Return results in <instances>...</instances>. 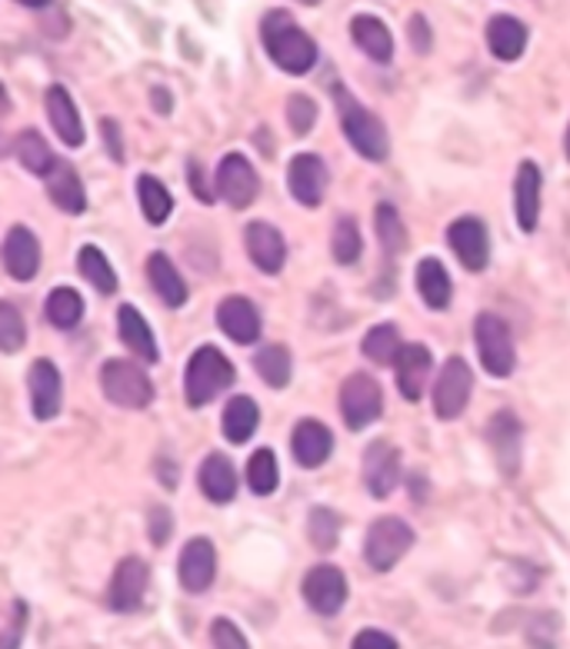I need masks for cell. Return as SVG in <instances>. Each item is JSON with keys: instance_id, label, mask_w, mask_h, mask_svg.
<instances>
[{"instance_id": "45", "label": "cell", "mask_w": 570, "mask_h": 649, "mask_svg": "<svg viewBox=\"0 0 570 649\" xmlns=\"http://www.w3.org/2000/svg\"><path fill=\"white\" fill-rule=\"evenodd\" d=\"M211 639H214V649H251V642L244 639V632L231 619H214Z\"/></svg>"}, {"instance_id": "52", "label": "cell", "mask_w": 570, "mask_h": 649, "mask_svg": "<svg viewBox=\"0 0 570 649\" xmlns=\"http://www.w3.org/2000/svg\"><path fill=\"white\" fill-rule=\"evenodd\" d=\"M563 153H567V160H570V127H567V137H563Z\"/></svg>"}, {"instance_id": "9", "label": "cell", "mask_w": 570, "mask_h": 649, "mask_svg": "<svg viewBox=\"0 0 570 649\" xmlns=\"http://www.w3.org/2000/svg\"><path fill=\"white\" fill-rule=\"evenodd\" d=\"M471 390H474V373L471 366L461 360V357H451L434 383V413L441 419H457L464 409H467V400H471Z\"/></svg>"}, {"instance_id": "31", "label": "cell", "mask_w": 570, "mask_h": 649, "mask_svg": "<svg viewBox=\"0 0 570 649\" xmlns=\"http://www.w3.org/2000/svg\"><path fill=\"white\" fill-rule=\"evenodd\" d=\"M418 294L431 310H447L454 284H451V274L444 270V264L437 257H428V260L418 264Z\"/></svg>"}, {"instance_id": "5", "label": "cell", "mask_w": 570, "mask_h": 649, "mask_svg": "<svg viewBox=\"0 0 570 649\" xmlns=\"http://www.w3.org/2000/svg\"><path fill=\"white\" fill-rule=\"evenodd\" d=\"M474 343H477L481 363L490 376L504 380L514 373V366H517L514 337H510V327L497 313H481L474 320Z\"/></svg>"}, {"instance_id": "40", "label": "cell", "mask_w": 570, "mask_h": 649, "mask_svg": "<svg viewBox=\"0 0 570 649\" xmlns=\"http://www.w3.org/2000/svg\"><path fill=\"white\" fill-rule=\"evenodd\" d=\"M281 483V474H277V457L274 450H257L251 460H247V487L257 493V497H271Z\"/></svg>"}, {"instance_id": "17", "label": "cell", "mask_w": 570, "mask_h": 649, "mask_svg": "<svg viewBox=\"0 0 570 649\" xmlns=\"http://www.w3.org/2000/svg\"><path fill=\"white\" fill-rule=\"evenodd\" d=\"M287 190L300 206H317L327 190V167L314 153H297L287 167Z\"/></svg>"}, {"instance_id": "46", "label": "cell", "mask_w": 570, "mask_h": 649, "mask_svg": "<svg viewBox=\"0 0 570 649\" xmlns=\"http://www.w3.org/2000/svg\"><path fill=\"white\" fill-rule=\"evenodd\" d=\"M147 533H150V543H157V546H163V543L170 540V533H173V517H170L167 507H154V510H150Z\"/></svg>"}, {"instance_id": "33", "label": "cell", "mask_w": 570, "mask_h": 649, "mask_svg": "<svg viewBox=\"0 0 570 649\" xmlns=\"http://www.w3.org/2000/svg\"><path fill=\"white\" fill-rule=\"evenodd\" d=\"M137 196H140V210L147 216V224H154V227L167 224V216L173 213V196L157 177L140 173L137 177Z\"/></svg>"}, {"instance_id": "6", "label": "cell", "mask_w": 570, "mask_h": 649, "mask_svg": "<svg viewBox=\"0 0 570 649\" xmlns=\"http://www.w3.org/2000/svg\"><path fill=\"white\" fill-rule=\"evenodd\" d=\"M101 390L110 403L124 409H144L154 400L150 376L130 360H107L101 366Z\"/></svg>"}, {"instance_id": "26", "label": "cell", "mask_w": 570, "mask_h": 649, "mask_svg": "<svg viewBox=\"0 0 570 649\" xmlns=\"http://www.w3.org/2000/svg\"><path fill=\"white\" fill-rule=\"evenodd\" d=\"M350 38L353 44L377 64H388L394 57V34L388 31V24L380 18H370V14H357L350 21Z\"/></svg>"}, {"instance_id": "16", "label": "cell", "mask_w": 570, "mask_h": 649, "mask_svg": "<svg viewBox=\"0 0 570 649\" xmlns=\"http://www.w3.org/2000/svg\"><path fill=\"white\" fill-rule=\"evenodd\" d=\"M244 247H247L251 264H254L261 274H281L284 264H287V244H284L281 231L271 227V224H264V221L247 224V231H244Z\"/></svg>"}, {"instance_id": "21", "label": "cell", "mask_w": 570, "mask_h": 649, "mask_svg": "<svg viewBox=\"0 0 570 649\" xmlns=\"http://www.w3.org/2000/svg\"><path fill=\"white\" fill-rule=\"evenodd\" d=\"M431 366H434V357L424 343H404L398 363H394V373H398V390L404 400L418 403L424 396V386H428V376H431Z\"/></svg>"}, {"instance_id": "13", "label": "cell", "mask_w": 570, "mask_h": 649, "mask_svg": "<svg viewBox=\"0 0 570 649\" xmlns=\"http://www.w3.org/2000/svg\"><path fill=\"white\" fill-rule=\"evenodd\" d=\"M447 244L471 274H477L490 264V237L477 216H461V221H454L447 227Z\"/></svg>"}, {"instance_id": "3", "label": "cell", "mask_w": 570, "mask_h": 649, "mask_svg": "<svg viewBox=\"0 0 570 649\" xmlns=\"http://www.w3.org/2000/svg\"><path fill=\"white\" fill-rule=\"evenodd\" d=\"M337 107H340V130L344 137L350 140V147L363 157V160H388L391 153V137L384 130V124H380L370 110H363L350 94H337Z\"/></svg>"}, {"instance_id": "44", "label": "cell", "mask_w": 570, "mask_h": 649, "mask_svg": "<svg viewBox=\"0 0 570 649\" xmlns=\"http://www.w3.org/2000/svg\"><path fill=\"white\" fill-rule=\"evenodd\" d=\"M314 120H317V104H314V97L294 94V97L287 100V124H291L294 137H307L310 127H314Z\"/></svg>"}, {"instance_id": "42", "label": "cell", "mask_w": 570, "mask_h": 649, "mask_svg": "<svg viewBox=\"0 0 570 649\" xmlns=\"http://www.w3.org/2000/svg\"><path fill=\"white\" fill-rule=\"evenodd\" d=\"M307 536L317 550H334L340 540V517L327 507H314L307 517Z\"/></svg>"}, {"instance_id": "49", "label": "cell", "mask_w": 570, "mask_h": 649, "mask_svg": "<svg viewBox=\"0 0 570 649\" xmlns=\"http://www.w3.org/2000/svg\"><path fill=\"white\" fill-rule=\"evenodd\" d=\"M101 134H104V143H107V150H110V157L117 160V163H124V140H120V127H117V120H101Z\"/></svg>"}, {"instance_id": "39", "label": "cell", "mask_w": 570, "mask_h": 649, "mask_svg": "<svg viewBox=\"0 0 570 649\" xmlns=\"http://www.w3.org/2000/svg\"><path fill=\"white\" fill-rule=\"evenodd\" d=\"M363 251V241H360V231H357V221L353 216H340V221L334 224V234H330V254L340 267H350L357 264Z\"/></svg>"}, {"instance_id": "47", "label": "cell", "mask_w": 570, "mask_h": 649, "mask_svg": "<svg viewBox=\"0 0 570 649\" xmlns=\"http://www.w3.org/2000/svg\"><path fill=\"white\" fill-rule=\"evenodd\" d=\"M28 603L24 599H14V609H11V623H8V639H4V649H18L21 646V636H24V626H28Z\"/></svg>"}, {"instance_id": "1", "label": "cell", "mask_w": 570, "mask_h": 649, "mask_svg": "<svg viewBox=\"0 0 570 649\" xmlns=\"http://www.w3.org/2000/svg\"><path fill=\"white\" fill-rule=\"evenodd\" d=\"M261 38L271 54V61L284 74H307L317 64V44L291 21L287 11H267L261 21Z\"/></svg>"}, {"instance_id": "43", "label": "cell", "mask_w": 570, "mask_h": 649, "mask_svg": "<svg viewBox=\"0 0 570 649\" xmlns=\"http://www.w3.org/2000/svg\"><path fill=\"white\" fill-rule=\"evenodd\" d=\"M28 340V327L21 320V310L14 304H0V350L18 353Z\"/></svg>"}, {"instance_id": "35", "label": "cell", "mask_w": 570, "mask_h": 649, "mask_svg": "<svg viewBox=\"0 0 570 649\" xmlns=\"http://www.w3.org/2000/svg\"><path fill=\"white\" fill-rule=\"evenodd\" d=\"M401 350H404V343H401V330L394 323H380V327L367 330V337H363V357L380 366L398 363Z\"/></svg>"}, {"instance_id": "14", "label": "cell", "mask_w": 570, "mask_h": 649, "mask_svg": "<svg viewBox=\"0 0 570 649\" xmlns=\"http://www.w3.org/2000/svg\"><path fill=\"white\" fill-rule=\"evenodd\" d=\"M261 190L257 170L251 167V160L244 153H228L218 163V193L231 203V206H251L254 196Z\"/></svg>"}, {"instance_id": "48", "label": "cell", "mask_w": 570, "mask_h": 649, "mask_svg": "<svg viewBox=\"0 0 570 649\" xmlns=\"http://www.w3.org/2000/svg\"><path fill=\"white\" fill-rule=\"evenodd\" d=\"M350 649H398V639L384 629H360L350 642Z\"/></svg>"}, {"instance_id": "51", "label": "cell", "mask_w": 570, "mask_h": 649, "mask_svg": "<svg viewBox=\"0 0 570 649\" xmlns=\"http://www.w3.org/2000/svg\"><path fill=\"white\" fill-rule=\"evenodd\" d=\"M150 97H154V110H157V114H170V94H167L163 87H154Z\"/></svg>"}, {"instance_id": "34", "label": "cell", "mask_w": 570, "mask_h": 649, "mask_svg": "<svg viewBox=\"0 0 570 649\" xmlns=\"http://www.w3.org/2000/svg\"><path fill=\"white\" fill-rule=\"evenodd\" d=\"M14 153H18L21 167H24V170H31L34 177H51V173H54V167H57V160H54V153H51L48 140H44L38 130H24V134L14 140Z\"/></svg>"}, {"instance_id": "12", "label": "cell", "mask_w": 570, "mask_h": 649, "mask_svg": "<svg viewBox=\"0 0 570 649\" xmlns=\"http://www.w3.org/2000/svg\"><path fill=\"white\" fill-rule=\"evenodd\" d=\"M304 599L314 613L320 616H334L340 613V606L347 603V576L330 566V563H320L314 566L307 576H304Z\"/></svg>"}, {"instance_id": "32", "label": "cell", "mask_w": 570, "mask_h": 649, "mask_svg": "<svg viewBox=\"0 0 570 649\" xmlns=\"http://www.w3.org/2000/svg\"><path fill=\"white\" fill-rule=\"evenodd\" d=\"M224 437L231 444H247L257 426H261V409L251 396H234L228 406H224Z\"/></svg>"}, {"instance_id": "11", "label": "cell", "mask_w": 570, "mask_h": 649, "mask_svg": "<svg viewBox=\"0 0 570 649\" xmlns=\"http://www.w3.org/2000/svg\"><path fill=\"white\" fill-rule=\"evenodd\" d=\"M177 576H180V586L187 593H204L214 576H218V550L211 540L204 536H194L183 550H180V560H177Z\"/></svg>"}, {"instance_id": "25", "label": "cell", "mask_w": 570, "mask_h": 649, "mask_svg": "<svg viewBox=\"0 0 570 649\" xmlns=\"http://www.w3.org/2000/svg\"><path fill=\"white\" fill-rule=\"evenodd\" d=\"M117 330H120L124 347H127L140 363H157V360H160L154 330H150V323L144 320V313H140L137 307L124 304V307L117 310Z\"/></svg>"}, {"instance_id": "41", "label": "cell", "mask_w": 570, "mask_h": 649, "mask_svg": "<svg viewBox=\"0 0 570 649\" xmlns=\"http://www.w3.org/2000/svg\"><path fill=\"white\" fill-rule=\"evenodd\" d=\"M377 241L384 244L388 254H398L408 247V234H404V221L401 213L391 203H380L377 206Z\"/></svg>"}, {"instance_id": "36", "label": "cell", "mask_w": 570, "mask_h": 649, "mask_svg": "<svg viewBox=\"0 0 570 649\" xmlns=\"http://www.w3.org/2000/svg\"><path fill=\"white\" fill-rule=\"evenodd\" d=\"M77 270H81V277L97 290V294H117V274H114V267L107 264V257L94 247V244H87V247H81V254H77Z\"/></svg>"}, {"instance_id": "29", "label": "cell", "mask_w": 570, "mask_h": 649, "mask_svg": "<svg viewBox=\"0 0 570 649\" xmlns=\"http://www.w3.org/2000/svg\"><path fill=\"white\" fill-rule=\"evenodd\" d=\"M147 277H150L157 297H160L170 310H177V307L187 304V284H183V277L177 274V267L170 264L167 254L157 251V254L147 257Z\"/></svg>"}, {"instance_id": "37", "label": "cell", "mask_w": 570, "mask_h": 649, "mask_svg": "<svg viewBox=\"0 0 570 649\" xmlns=\"http://www.w3.org/2000/svg\"><path fill=\"white\" fill-rule=\"evenodd\" d=\"M254 366H257V373H261V380H264L267 386L284 390V386L291 383V373H294V357H291L287 347L271 343V347H264V350L254 357Z\"/></svg>"}, {"instance_id": "22", "label": "cell", "mask_w": 570, "mask_h": 649, "mask_svg": "<svg viewBox=\"0 0 570 649\" xmlns=\"http://www.w3.org/2000/svg\"><path fill=\"white\" fill-rule=\"evenodd\" d=\"M291 450H294V460L304 470H314V467L327 464V457L334 450V433L320 419H300L297 429H294Z\"/></svg>"}, {"instance_id": "27", "label": "cell", "mask_w": 570, "mask_h": 649, "mask_svg": "<svg viewBox=\"0 0 570 649\" xmlns=\"http://www.w3.org/2000/svg\"><path fill=\"white\" fill-rule=\"evenodd\" d=\"M487 47L497 61H517L527 47V28L510 18V14H497L487 21Z\"/></svg>"}, {"instance_id": "24", "label": "cell", "mask_w": 570, "mask_h": 649, "mask_svg": "<svg viewBox=\"0 0 570 649\" xmlns=\"http://www.w3.org/2000/svg\"><path fill=\"white\" fill-rule=\"evenodd\" d=\"M44 107H48V117H51V124H54L57 137H61L67 147H81L87 134H84L81 110H77V104H74L71 91H67V87H61V84L48 87V100H44Z\"/></svg>"}, {"instance_id": "10", "label": "cell", "mask_w": 570, "mask_h": 649, "mask_svg": "<svg viewBox=\"0 0 570 649\" xmlns=\"http://www.w3.org/2000/svg\"><path fill=\"white\" fill-rule=\"evenodd\" d=\"M150 583V570L140 556H127L117 563L114 576H110V589H107V606L114 613H134L144 603Z\"/></svg>"}, {"instance_id": "19", "label": "cell", "mask_w": 570, "mask_h": 649, "mask_svg": "<svg viewBox=\"0 0 570 649\" xmlns=\"http://www.w3.org/2000/svg\"><path fill=\"white\" fill-rule=\"evenodd\" d=\"M540 187H543L540 167L534 160H524L517 167V180H514V210H517V224H520L524 234L537 231V221H540Z\"/></svg>"}, {"instance_id": "8", "label": "cell", "mask_w": 570, "mask_h": 649, "mask_svg": "<svg viewBox=\"0 0 570 649\" xmlns=\"http://www.w3.org/2000/svg\"><path fill=\"white\" fill-rule=\"evenodd\" d=\"M401 483V450L391 440H373L363 450V487L373 500H388Z\"/></svg>"}, {"instance_id": "15", "label": "cell", "mask_w": 570, "mask_h": 649, "mask_svg": "<svg viewBox=\"0 0 570 649\" xmlns=\"http://www.w3.org/2000/svg\"><path fill=\"white\" fill-rule=\"evenodd\" d=\"M28 386H31V409L41 423L54 419L61 413L64 403V380L61 370L51 360H34L31 373H28Z\"/></svg>"}, {"instance_id": "30", "label": "cell", "mask_w": 570, "mask_h": 649, "mask_svg": "<svg viewBox=\"0 0 570 649\" xmlns=\"http://www.w3.org/2000/svg\"><path fill=\"white\" fill-rule=\"evenodd\" d=\"M48 193L51 200L64 210V213H84L87 210V190L77 177V170L71 163H57L54 173L48 177Z\"/></svg>"}, {"instance_id": "50", "label": "cell", "mask_w": 570, "mask_h": 649, "mask_svg": "<svg viewBox=\"0 0 570 649\" xmlns=\"http://www.w3.org/2000/svg\"><path fill=\"white\" fill-rule=\"evenodd\" d=\"M411 44H414L418 54H428L431 51V28H428V21L421 14L411 18Z\"/></svg>"}, {"instance_id": "7", "label": "cell", "mask_w": 570, "mask_h": 649, "mask_svg": "<svg viewBox=\"0 0 570 649\" xmlns=\"http://www.w3.org/2000/svg\"><path fill=\"white\" fill-rule=\"evenodd\" d=\"M380 409H384L380 383L367 373H350L340 386V416H344L347 429L370 426L380 416Z\"/></svg>"}, {"instance_id": "23", "label": "cell", "mask_w": 570, "mask_h": 649, "mask_svg": "<svg viewBox=\"0 0 570 649\" xmlns=\"http://www.w3.org/2000/svg\"><path fill=\"white\" fill-rule=\"evenodd\" d=\"M218 323L241 347H247V343H254L261 337V310L247 297H228L218 307Z\"/></svg>"}, {"instance_id": "28", "label": "cell", "mask_w": 570, "mask_h": 649, "mask_svg": "<svg viewBox=\"0 0 570 649\" xmlns=\"http://www.w3.org/2000/svg\"><path fill=\"white\" fill-rule=\"evenodd\" d=\"M201 490L211 503H231L238 497V470L224 454H211L201 464Z\"/></svg>"}, {"instance_id": "38", "label": "cell", "mask_w": 570, "mask_h": 649, "mask_svg": "<svg viewBox=\"0 0 570 649\" xmlns=\"http://www.w3.org/2000/svg\"><path fill=\"white\" fill-rule=\"evenodd\" d=\"M81 317H84V300H81L77 290H71V287L51 290V297H48V320H51L54 327L71 330V327L81 323Z\"/></svg>"}, {"instance_id": "4", "label": "cell", "mask_w": 570, "mask_h": 649, "mask_svg": "<svg viewBox=\"0 0 570 649\" xmlns=\"http://www.w3.org/2000/svg\"><path fill=\"white\" fill-rule=\"evenodd\" d=\"M414 546V530L401 517H380L363 536V560L373 573H391Z\"/></svg>"}, {"instance_id": "2", "label": "cell", "mask_w": 570, "mask_h": 649, "mask_svg": "<svg viewBox=\"0 0 570 649\" xmlns=\"http://www.w3.org/2000/svg\"><path fill=\"white\" fill-rule=\"evenodd\" d=\"M234 383V363L218 347H198L187 360L183 373V396L190 406H208Z\"/></svg>"}, {"instance_id": "18", "label": "cell", "mask_w": 570, "mask_h": 649, "mask_svg": "<svg viewBox=\"0 0 570 649\" xmlns=\"http://www.w3.org/2000/svg\"><path fill=\"white\" fill-rule=\"evenodd\" d=\"M487 440H490V450L497 457L500 474L514 480L520 470V423H517V416L507 409L494 413V419L487 426Z\"/></svg>"}, {"instance_id": "20", "label": "cell", "mask_w": 570, "mask_h": 649, "mask_svg": "<svg viewBox=\"0 0 570 649\" xmlns=\"http://www.w3.org/2000/svg\"><path fill=\"white\" fill-rule=\"evenodd\" d=\"M4 267H8V274H11L14 280H21V284L34 280L38 270H41V244H38V237H34L28 227H21V224L11 227L8 237H4Z\"/></svg>"}]
</instances>
